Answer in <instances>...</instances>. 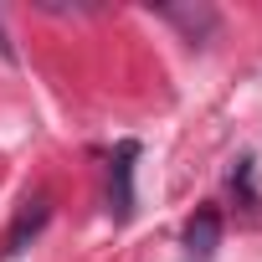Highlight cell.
I'll list each match as a JSON object with an SVG mask.
<instances>
[{
	"instance_id": "obj_1",
	"label": "cell",
	"mask_w": 262,
	"mask_h": 262,
	"mask_svg": "<svg viewBox=\"0 0 262 262\" xmlns=\"http://www.w3.org/2000/svg\"><path fill=\"white\" fill-rule=\"evenodd\" d=\"M185 247H190L195 262H206V257L221 247V211H216V206H201V211L190 216V226H185Z\"/></svg>"
},
{
	"instance_id": "obj_2",
	"label": "cell",
	"mask_w": 262,
	"mask_h": 262,
	"mask_svg": "<svg viewBox=\"0 0 262 262\" xmlns=\"http://www.w3.org/2000/svg\"><path fill=\"white\" fill-rule=\"evenodd\" d=\"M47 216H52V206H47V195H36V201L16 216V226L6 231V247H0V252H6V257H16V252H21V247H26V242L47 226Z\"/></svg>"
}]
</instances>
